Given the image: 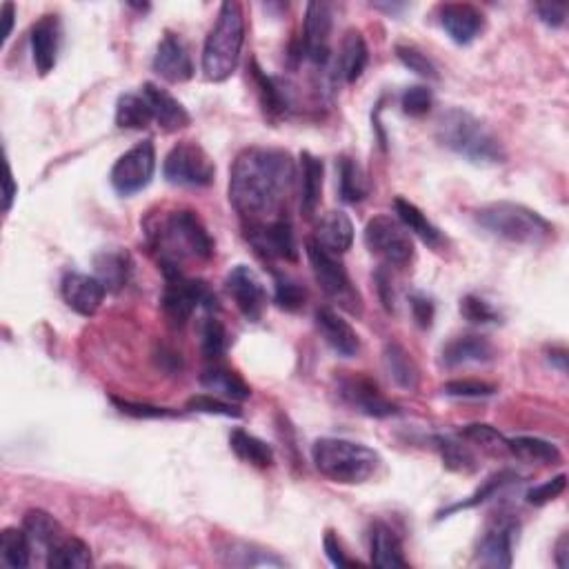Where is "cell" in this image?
Instances as JSON below:
<instances>
[{"mask_svg":"<svg viewBox=\"0 0 569 569\" xmlns=\"http://www.w3.org/2000/svg\"><path fill=\"white\" fill-rule=\"evenodd\" d=\"M296 163L285 149L247 147L236 156L229 174V203L247 225L269 223L283 216Z\"/></svg>","mask_w":569,"mask_h":569,"instance_id":"obj_1","label":"cell"},{"mask_svg":"<svg viewBox=\"0 0 569 569\" xmlns=\"http://www.w3.org/2000/svg\"><path fill=\"white\" fill-rule=\"evenodd\" d=\"M152 245L165 276L181 272L185 261H209L214 256L212 236L192 209H178L165 216L152 232Z\"/></svg>","mask_w":569,"mask_h":569,"instance_id":"obj_2","label":"cell"},{"mask_svg":"<svg viewBox=\"0 0 569 569\" xmlns=\"http://www.w3.org/2000/svg\"><path fill=\"white\" fill-rule=\"evenodd\" d=\"M436 136L447 149L474 165H498L505 161L501 141L489 132L481 118H476L467 109H447L438 121Z\"/></svg>","mask_w":569,"mask_h":569,"instance_id":"obj_3","label":"cell"},{"mask_svg":"<svg viewBox=\"0 0 569 569\" xmlns=\"http://www.w3.org/2000/svg\"><path fill=\"white\" fill-rule=\"evenodd\" d=\"M312 461L325 478L341 485L372 481L383 465L376 449L347 438H318L312 447Z\"/></svg>","mask_w":569,"mask_h":569,"instance_id":"obj_4","label":"cell"},{"mask_svg":"<svg viewBox=\"0 0 569 569\" xmlns=\"http://www.w3.org/2000/svg\"><path fill=\"white\" fill-rule=\"evenodd\" d=\"M245 43V12L236 0L221 5L203 47V72L212 83H223L236 72Z\"/></svg>","mask_w":569,"mask_h":569,"instance_id":"obj_5","label":"cell"},{"mask_svg":"<svg viewBox=\"0 0 569 569\" xmlns=\"http://www.w3.org/2000/svg\"><path fill=\"white\" fill-rule=\"evenodd\" d=\"M476 223L485 232L514 245H541L554 232L552 223L534 209L509 201L483 205L476 212Z\"/></svg>","mask_w":569,"mask_h":569,"instance_id":"obj_6","label":"cell"},{"mask_svg":"<svg viewBox=\"0 0 569 569\" xmlns=\"http://www.w3.org/2000/svg\"><path fill=\"white\" fill-rule=\"evenodd\" d=\"M163 176L176 187H207L214 183L216 165L203 145L183 141L169 149L163 163Z\"/></svg>","mask_w":569,"mask_h":569,"instance_id":"obj_7","label":"cell"},{"mask_svg":"<svg viewBox=\"0 0 569 569\" xmlns=\"http://www.w3.org/2000/svg\"><path fill=\"white\" fill-rule=\"evenodd\" d=\"M307 258L323 292L329 298H334L338 305L345 307L347 312L361 314L363 309L361 296H358L352 281H349V274L341 261V256L329 254L318 243L307 241Z\"/></svg>","mask_w":569,"mask_h":569,"instance_id":"obj_8","label":"cell"},{"mask_svg":"<svg viewBox=\"0 0 569 569\" xmlns=\"http://www.w3.org/2000/svg\"><path fill=\"white\" fill-rule=\"evenodd\" d=\"M165 292L161 298L163 312L174 325L183 327L198 307H205L207 312H216L218 301L216 294L209 289L205 281L187 278L185 274H174L165 278Z\"/></svg>","mask_w":569,"mask_h":569,"instance_id":"obj_9","label":"cell"},{"mask_svg":"<svg viewBox=\"0 0 569 569\" xmlns=\"http://www.w3.org/2000/svg\"><path fill=\"white\" fill-rule=\"evenodd\" d=\"M365 245L369 252L387 265H409L414 258V241L405 225L392 216H376L365 227Z\"/></svg>","mask_w":569,"mask_h":569,"instance_id":"obj_10","label":"cell"},{"mask_svg":"<svg viewBox=\"0 0 569 569\" xmlns=\"http://www.w3.org/2000/svg\"><path fill=\"white\" fill-rule=\"evenodd\" d=\"M156 172V147L152 141H143L125 152L112 167L109 181L121 196H134L152 183Z\"/></svg>","mask_w":569,"mask_h":569,"instance_id":"obj_11","label":"cell"},{"mask_svg":"<svg viewBox=\"0 0 569 569\" xmlns=\"http://www.w3.org/2000/svg\"><path fill=\"white\" fill-rule=\"evenodd\" d=\"M336 389L347 407H352L354 412L365 414L369 418H389L401 412L396 403L383 396V392L372 378L363 374L341 376L336 381Z\"/></svg>","mask_w":569,"mask_h":569,"instance_id":"obj_12","label":"cell"},{"mask_svg":"<svg viewBox=\"0 0 569 569\" xmlns=\"http://www.w3.org/2000/svg\"><path fill=\"white\" fill-rule=\"evenodd\" d=\"M334 27V12L329 3H309L305 9V29L301 49H298V58H307L309 63L318 67H325L332 61V47H329V38H332Z\"/></svg>","mask_w":569,"mask_h":569,"instance_id":"obj_13","label":"cell"},{"mask_svg":"<svg viewBox=\"0 0 569 569\" xmlns=\"http://www.w3.org/2000/svg\"><path fill=\"white\" fill-rule=\"evenodd\" d=\"M245 238L263 258H281V261H298L294 227L287 216L269 223L245 225Z\"/></svg>","mask_w":569,"mask_h":569,"instance_id":"obj_14","label":"cell"},{"mask_svg":"<svg viewBox=\"0 0 569 569\" xmlns=\"http://www.w3.org/2000/svg\"><path fill=\"white\" fill-rule=\"evenodd\" d=\"M518 534V521L512 516H498L487 525L476 547V561L483 567L505 569L514 561V541Z\"/></svg>","mask_w":569,"mask_h":569,"instance_id":"obj_15","label":"cell"},{"mask_svg":"<svg viewBox=\"0 0 569 569\" xmlns=\"http://www.w3.org/2000/svg\"><path fill=\"white\" fill-rule=\"evenodd\" d=\"M225 289L247 321L258 323L267 307V289L261 278L247 265H236L225 278Z\"/></svg>","mask_w":569,"mask_h":569,"instance_id":"obj_16","label":"cell"},{"mask_svg":"<svg viewBox=\"0 0 569 569\" xmlns=\"http://www.w3.org/2000/svg\"><path fill=\"white\" fill-rule=\"evenodd\" d=\"M154 72L167 83H185L194 76V63L183 38L165 32L154 54Z\"/></svg>","mask_w":569,"mask_h":569,"instance_id":"obj_17","label":"cell"},{"mask_svg":"<svg viewBox=\"0 0 569 569\" xmlns=\"http://www.w3.org/2000/svg\"><path fill=\"white\" fill-rule=\"evenodd\" d=\"M438 23L456 45H469L485 29V16L469 3H445L438 7Z\"/></svg>","mask_w":569,"mask_h":569,"instance_id":"obj_18","label":"cell"},{"mask_svg":"<svg viewBox=\"0 0 569 569\" xmlns=\"http://www.w3.org/2000/svg\"><path fill=\"white\" fill-rule=\"evenodd\" d=\"M61 292L69 309H74V312L81 316H94L105 301L107 289L96 276L69 272L63 278Z\"/></svg>","mask_w":569,"mask_h":569,"instance_id":"obj_19","label":"cell"},{"mask_svg":"<svg viewBox=\"0 0 569 569\" xmlns=\"http://www.w3.org/2000/svg\"><path fill=\"white\" fill-rule=\"evenodd\" d=\"M61 36H63L61 21H58V16L54 14L38 18L34 23L32 34H29V43H32L34 65L41 76H47L56 67L58 49H61Z\"/></svg>","mask_w":569,"mask_h":569,"instance_id":"obj_20","label":"cell"},{"mask_svg":"<svg viewBox=\"0 0 569 569\" xmlns=\"http://www.w3.org/2000/svg\"><path fill=\"white\" fill-rule=\"evenodd\" d=\"M316 327L325 338V343L332 347L336 354L352 358L361 352V338H358L356 329L349 325L341 314L334 312L332 307L316 309Z\"/></svg>","mask_w":569,"mask_h":569,"instance_id":"obj_21","label":"cell"},{"mask_svg":"<svg viewBox=\"0 0 569 569\" xmlns=\"http://www.w3.org/2000/svg\"><path fill=\"white\" fill-rule=\"evenodd\" d=\"M141 94L147 98L149 107H152L154 121L158 123V127L165 129V132H178V129L192 125V116H189L183 103L176 101L167 89L158 87L154 83H145Z\"/></svg>","mask_w":569,"mask_h":569,"instance_id":"obj_22","label":"cell"},{"mask_svg":"<svg viewBox=\"0 0 569 569\" xmlns=\"http://www.w3.org/2000/svg\"><path fill=\"white\" fill-rule=\"evenodd\" d=\"M314 243L321 245L325 252L343 256L354 243V223L341 209L327 212L316 225Z\"/></svg>","mask_w":569,"mask_h":569,"instance_id":"obj_23","label":"cell"},{"mask_svg":"<svg viewBox=\"0 0 569 569\" xmlns=\"http://www.w3.org/2000/svg\"><path fill=\"white\" fill-rule=\"evenodd\" d=\"M494 358V345L489 338L478 334L456 336L443 347V365L461 367V365H481Z\"/></svg>","mask_w":569,"mask_h":569,"instance_id":"obj_24","label":"cell"},{"mask_svg":"<svg viewBox=\"0 0 569 569\" xmlns=\"http://www.w3.org/2000/svg\"><path fill=\"white\" fill-rule=\"evenodd\" d=\"M369 61L367 43L361 32L349 29L341 43V52H338L336 65H334V78H341L345 83H356L363 76Z\"/></svg>","mask_w":569,"mask_h":569,"instance_id":"obj_25","label":"cell"},{"mask_svg":"<svg viewBox=\"0 0 569 569\" xmlns=\"http://www.w3.org/2000/svg\"><path fill=\"white\" fill-rule=\"evenodd\" d=\"M201 385L214 396H223L227 401H236V403H243L252 396V387L243 381L241 374H236L234 369L218 363L209 365L205 369L201 376Z\"/></svg>","mask_w":569,"mask_h":569,"instance_id":"obj_26","label":"cell"},{"mask_svg":"<svg viewBox=\"0 0 569 569\" xmlns=\"http://www.w3.org/2000/svg\"><path fill=\"white\" fill-rule=\"evenodd\" d=\"M369 549H372V565L383 569L407 567L403 556V543L392 527L376 523L369 534Z\"/></svg>","mask_w":569,"mask_h":569,"instance_id":"obj_27","label":"cell"},{"mask_svg":"<svg viewBox=\"0 0 569 569\" xmlns=\"http://www.w3.org/2000/svg\"><path fill=\"white\" fill-rule=\"evenodd\" d=\"M323 178H325V167H323L321 158H316L309 152H303L301 154V212L305 214V218H312L316 214L318 205H321Z\"/></svg>","mask_w":569,"mask_h":569,"instance_id":"obj_28","label":"cell"},{"mask_svg":"<svg viewBox=\"0 0 569 569\" xmlns=\"http://www.w3.org/2000/svg\"><path fill=\"white\" fill-rule=\"evenodd\" d=\"M383 365L389 378H392L398 387L414 392V389L421 385V369H418L412 354H409L403 345L387 343L383 352Z\"/></svg>","mask_w":569,"mask_h":569,"instance_id":"obj_29","label":"cell"},{"mask_svg":"<svg viewBox=\"0 0 569 569\" xmlns=\"http://www.w3.org/2000/svg\"><path fill=\"white\" fill-rule=\"evenodd\" d=\"M96 278L105 285L107 292L123 289L132 274V258L123 249H105L94 258Z\"/></svg>","mask_w":569,"mask_h":569,"instance_id":"obj_30","label":"cell"},{"mask_svg":"<svg viewBox=\"0 0 569 569\" xmlns=\"http://www.w3.org/2000/svg\"><path fill=\"white\" fill-rule=\"evenodd\" d=\"M254 83L258 89V96H261V105L265 109V114L269 116H285L287 109L292 107V92L287 89V83H283L281 78L267 76L261 67H252Z\"/></svg>","mask_w":569,"mask_h":569,"instance_id":"obj_31","label":"cell"},{"mask_svg":"<svg viewBox=\"0 0 569 569\" xmlns=\"http://www.w3.org/2000/svg\"><path fill=\"white\" fill-rule=\"evenodd\" d=\"M47 567L52 569H85L92 567V549L76 536H63L56 545L49 547Z\"/></svg>","mask_w":569,"mask_h":569,"instance_id":"obj_32","label":"cell"},{"mask_svg":"<svg viewBox=\"0 0 569 569\" xmlns=\"http://www.w3.org/2000/svg\"><path fill=\"white\" fill-rule=\"evenodd\" d=\"M394 209H396L398 221L405 225V229H407L409 234L418 236L429 247H441L443 245L441 229H438L432 221H429V218L414 203L405 201V198H396Z\"/></svg>","mask_w":569,"mask_h":569,"instance_id":"obj_33","label":"cell"},{"mask_svg":"<svg viewBox=\"0 0 569 569\" xmlns=\"http://www.w3.org/2000/svg\"><path fill=\"white\" fill-rule=\"evenodd\" d=\"M23 529L32 545L43 547L45 552H49V547L56 545L65 536L61 523L52 514L45 512V509H29L23 518Z\"/></svg>","mask_w":569,"mask_h":569,"instance_id":"obj_34","label":"cell"},{"mask_svg":"<svg viewBox=\"0 0 569 569\" xmlns=\"http://www.w3.org/2000/svg\"><path fill=\"white\" fill-rule=\"evenodd\" d=\"M509 454L521 458L525 463H541V465H558L563 461L561 449L554 443L543 441L536 436H516L512 441H507Z\"/></svg>","mask_w":569,"mask_h":569,"instance_id":"obj_35","label":"cell"},{"mask_svg":"<svg viewBox=\"0 0 569 569\" xmlns=\"http://www.w3.org/2000/svg\"><path fill=\"white\" fill-rule=\"evenodd\" d=\"M229 445H232L234 454L249 465L258 469H267L274 465V449L258 436L245 432V429H234L232 436H229Z\"/></svg>","mask_w":569,"mask_h":569,"instance_id":"obj_36","label":"cell"},{"mask_svg":"<svg viewBox=\"0 0 569 569\" xmlns=\"http://www.w3.org/2000/svg\"><path fill=\"white\" fill-rule=\"evenodd\" d=\"M338 176H341V198L345 203H361L369 196V192H372L367 172L354 158H341V163H338Z\"/></svg>","mask_w":569,"mask_h":569,"instance_id":"obj_37","label":"cell"},{"mask_svg":"<svg viewBox=\"0 0 569 569\" xmlns=\"http://www.w3.org/2000/svg\"><path fill=\"white\" fill-rule=\"evenodd\" d=\"M32 541L25 534V529L7 527L0 534V561L7 567H29L32 563Z\"/></svg>","mask_w":569,"mask_h":569,"instance_id":"obj_38","label":"cell"},{"mask_svg":"<svg viewBox=\"0 0 569 569\" xmlns=\"http://www.w3.org/2000/svg\"><path fill=\"white\" fill-rule=\"evenodd\" d=\"M154 121L152 107L143 94H123L116 103V125L121 129H145Z\"/></svg>","mask_w":569,"mask_h":569,"instance_id":"obj_39","label":"cell"},{"mask_svg":"<svg viewBox=\"0 0 569 569\" xmlns=\"http://www.w3.org/2000/svg\"><path fill=\"white\" fill-rule=\"evenodd\" d=\"M434 443L438 447V452L443 456V463L447 469L458 474H472L478 469L476 456L472 454V449L463 445L461 441H456L452 436H436Z\"/></svg>","mask_w":569,"mask_h":569,"instance_id":"obj_40","label":"cell"},{"mask_svg":"<svg viewBox=\"0 0 569 569\" xmlns=\"http://www.w3.org/2000/svg\"><path fill=\"white\" fill-rule=\"evenodd\" d=\"M514 481H518V476H516L514 472H509V469H505V472L496 474V476H492V478H487V481L483 483V487H478L476 492L467 498V501L456 503V505H452V507L443 509V512L438 514V518H447L449 514L461 512V509H469V507L483 505V503L489 501V498H494L498 492H501V489H505L507 485H512Z\"/></svg>","mask_w":569,"mask_h":569,"instance_id":"obj_41","label":"cell"},{"mask_svg":"<svg viewBox=\"0 0 569 569\" xmlns=\"http://www.w3.org/2000/svg\"><path fill=\"white\" fill-rule=\"evenodd\" d=\"M307 301V289L298 278L274 272V303L285 312H298Z\"/></svg>","mask_w":569,"mask_h":569,"instance_id":"obj_42","label":"cell"},{"mask_svg":"<svg viewBox=\"0 0 569 569\" xmlns=\"http://www.w3.org/2000/svg\"><path fill=\"white\" fill-rule=\"evenodd\" d=\"M461 438H465V441H469V443L478 445L487 454H494V456L509 454L507 438L501 432H498V429H494L492 425H483V423L467 425V427H463Z\"/></svg>","mask_w":569,"mask_h":569,"instance_id":"obj_43","label":"cell"},{"mask_svg":"<svg viewBox=\"0 0 569 569\" xmlns=\"http://www.w3.org/2000/svg\"><path fill=\"white\" fill-rule=\"evenodd\" d=\"M396 56L409 72H414L423 78H429V81H438V69L432 63V58L427 54H423L421 49L414 45H396Z\"/></svg>","mask_w":569,"mask_h":569,"instance_id":"obj_44","label":"cell"},{"mask_svg":"<svg viewBox=\"0 0 569 569\" xmlns=\"http://www.w3.org/2000/svg\"><path fill=\"white\" fill-rule=\"evenodd\" d=\"M201 345L203 354L209 361H218L225 354L227 349V332L225 325L218 321V318H205V323L201 327Z\"/></svg>","mask_w":569,"mask_h":569,"instance_id":"obj_45","label":"cell"},{"mask_svg":"<svg viewBox=\"0 0 569 569\" xmlns=\"http://www.w3.org/2000/svg\"><path fill=\"white\" fill-rule=\"evenodd\" d=\"M461 314L474 325H489V323L501 321V314H498L496 309L485 301V298L474 296V294L465 296L461 301Z\"/></svg>","mask_w":569,"mask_h":569,"instance_id":"obj_46","label":"cell"},{"mask_svg":"<svg viewBox=\"0 0 569 569\" xmlns=\"http://www.w3.org/2000/svg\"><path fill=\"white\" fill-rule=\"evenodd\" d=\"M432 105H434V94H432V89L425 87V85L407 87L403 98H401L403 112L407 116H414V118H421V116L429 114Z\"/></svg>","mask_w":569,"mask_h":569,"instance_id":"obj_47","label":"cell"},{"mask_svg":"<svg viewBox=\"0 0 569 569\" xmlns=\"http://www.w3.org/2000/svg\"><path fill=\"white\" fill-rule=\"evenodd\" d=\"M187 409L198 414H214V416H227V418H241V409L234 407L232 403H225L221 398L209 396V394H198L192 396L187 401Z\"/></svg>","mask_w":569,"mask_h":569,"instance_id":"obj_48","label":"cell"},{"mask_svg":"<svg viewBox=\"0 0 569 569\" xmlns=\"http://www.w3.org/2000/svg\"><path fill=\"white\" fill-rule=\"evenodd\" d=\"M112 403L118 407V412L132 418H176L181 416V412L169 407H156L147 403H132V401H121V398H112Z\"/></svg>","mask_w":569,"mask_h":569,"instance_id":"obj_49","label":"cell"},{"mask_svg":"<svg viewBox=\"0 0 569 569\" xmlns=\"http://www.w3.org/2000/svg\"><path fill=\"white\" fill-rule=\"evenodd\" d=\"M443 392L452 398H487L496 394V387L483 383V381H472V378H463V381H449Z\"/></svg>","mask_w":569,"mask_h":569,"instance_id":"obj_50","label":"cell"},{"mask_svg":"<svg viewBox=\"0 0 569 569\" xmlns=\"http://www.w3.org/2000/svg\"><path fill=\"white\" fill-rule=\"evenodd\" d=\"M565 487H567V476L558 474L556 478H552V481H547L543 485H536V487L529 489L525 498H527L529 505L543 507L547 503L556 501V498L565 492Z\"/></svg>","mask_w":569,"mask_h":569,"instance_id":"obj_51","label":"cell"},{"mask_svg":"<svg viewBox=\"0 0 569 569\" xmlns=\"http://www.w3.org/2000/svg\"><path fill=\"white\" fill-rule=\"evenodd\" d=\"M409 307H412V316L418 327H432L436 307L432 303V298H427L425 294H412L409 296Z\"/></svg>","mask_w":569,"mask_h":569,"instance_id":"obj_52","label":"cell"},{"mask_svg":"<svg viewBox=\"0 0 569 569\" xmlns=\"http://www.w3.org/2000/svg\"><path fill=\"white\" fill-rule=\"evenodd\" d=\"M536 14L547 27H563L565 18H567V5H558V3H538Z\"/></svg>","mask_w":569,"mask_h":569,"instance_id":"obj_53","label":"cell"},{"mask_svg":"<svg viewBox=\"0 0 569 569\" xmlns=\"http://www.w3.org/2000/svg\"><path fill=\"white\" fill-rule=\"evenodd\" d=\"M323 545H325V554H327L329 561H332V565H336V567H352V565H356V561H349V558L345 556L341 543H338V536L334 532L325 534Z\"/></svg>","mask_w":569,"mask_h":569,"instance_id":"obj_54","label":"cell"},{"mask_svg":"<svg viewBox=\"0 0 569 569\" xmlns=\"http://www.w3.org/2000/svg\"><path fill=\"white\" fill-rule=\"evenodd\" d=\"M16 194H18V187H16V181H14V172H12V167H9V165H7L5 194H3V209H5V212H9V209H12V203H14Z\"/></svg>","mask_w":569,"mask_h":569,"instance_id":"obj_55","label":"cell"},{"mask_svg":"<svg viewBox=\"0 0 569 569\" xmlns=\"http://www.w3.org/2000/svg\"><path fill=\"white\" fill-rule=\"evenodd\" d=\"M376 283H378V292H381V298H383V305L387 309H394V292H392V285H389V278L385 276V272L376 274Z\"/></svg>","mask_w":569,"mask_h":569,"instance_id":"obj_56","label":"cell"},{"mask_svg":"<svg viewBox=\"0 0 569 569\" xmlns=\"http://www.w3.org/2000/svg\"><path fill=\"white\" fill-rule=\"evenodd\" d=\"M14 14H16V7H14V3H5V5H3V12H0V18H3V21H5V29H3V43L7 41L9 36H12Z\"/></svg>","mask_w":569,"mask_h":569,"instance_id":"obj_57","label":"cell"},{"mask_svg":"<svg viewBox=\"0 0 569 569\" xmlns=\"http://www.w3.org/2000/svg\"><path fill=\"white\" fill-rule=\"evenodd\" d=\"M567 549H569V538H567V534H563L561 538H558V543H556V565L561 567V569H565L569 565Z\"/></svg>","mask_w":569,"mask_h":569,"instance_id":"obj_58","label":"cell"},{"mask_svg":"<svg viewBox=\"0 0 569 569\" xmlns=\"http://www.w3.org/2000/svg\"><path fill=\"white\" fill-rule=\"evenodd\" d=\"M549 361L556 363L563 374L567 372V352L565 349H552V354H549Z\"/></svg>","mask_w":569,"mask_h":569,"instance_id":"obj_59","label":"cell"}]
</instances>
